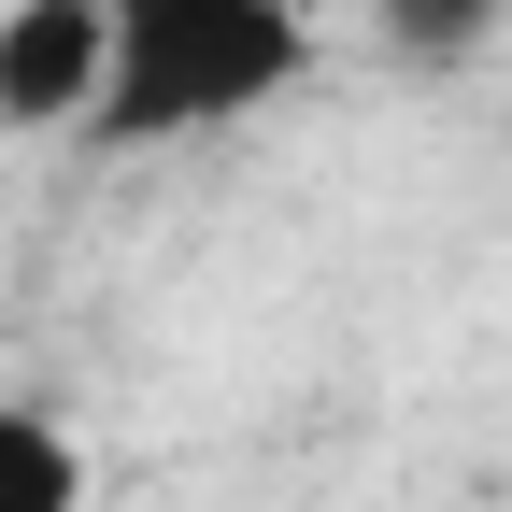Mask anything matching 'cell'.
Listing matches in <instances>:
<instances>
[{"label": "cell", "mask_w": 512, "mask_h": 512, "mask_svg": "<svg viewBox=\"0 0 512 512\" xmlns=\"http://www.w3.org/2000/svg\"><path fill=\"white\" fill-rule=\"evenodd\" d=\"M114 57H100V157H171L214 143V128H256L271 100L313 86V15L299 0H100Z\"/></svg>", "instance_id": "6da1fadb"}, {"label": "cell", "mask_w": 512, "mask_h": 512, "mask_svg": "<svg viewBox=\"0 0 512 512\" xmlns=\"http://www.w3.org/2000/svg\"><path fill=\"white\" fill-rule=\"evenodd\" d=\"M100 57H114L100 0H0V143L86 128L100 114Z\"/></svg>", "instance_id": "7a4b0ae2"}, {"label": "cell", "mask_w": 512, "mask_h": 512, "mask_svg": "<svg viewBox=\"0 0 512 512\" xmlns=\"http://www.w3.org/2000/svg\"><path fill=\"white\" fill-rule=\"evenodd\" d=\"M0 512H86V441L29 399H0Z\"/></svg>", "instance_id": "3957f363"}, {"label": "cell", "mask_w": 512, "mask_h": 512, "mask_svg": "<svg viewBox=\"0 0 512 512\" xmlns=\"http://www.w3.org/2000/svg\"><path fill=\"white\" fill-rule=\"evenodd\" d=\"M370 29L413 57V72H456V57H484L512 29V0H370Z\"/></svg>", "instance_id": "277c9868"}]
</instances>
